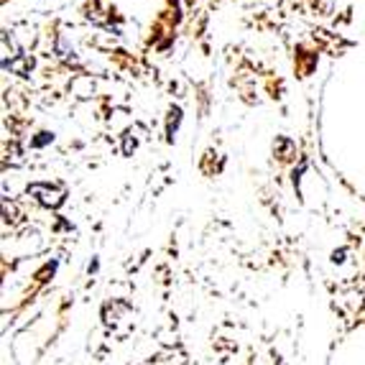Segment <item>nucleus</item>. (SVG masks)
<instances>
[{"label": "nucleus", "instance_id": "1", "mask_svg": "<svg viewBox=\"0 0 365 365\" xmlns=\"http://www.w3.org/2000/svg\"><path fill=\"white\" fill-rule=\"evenodd\" d=\"M29 195L36 197L46 207H59L64 202V187H49V184H31Z\"/></svg>", "mask_w": 365, "mask_h": 365}]
</instances>
